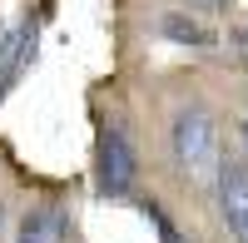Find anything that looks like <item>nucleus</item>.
Returning <instances> with one entry per match:
<instances>
[{"label":"nucleus","instance_id":"f257e3e1","mask_svg":"<svg viewBox=\"0 0 248 243\" xmlns=\"http://www.w3.org/2000/svg\"><path fill=\"white\" fill-rule=\"evenodd\" d=\"M139 184V149H134V134L119 114H109L99 124L94 139V194L99 198H129Z\"/></svg>","mask_w":248,"mask_h":243},{"label":"nucleus","instance_id":"f03ea898","mask_svg":"<svg viewBox=\"0 0 248 243\" xmlns=\"http://www.w3.org/2000/svg\"><path fill=\"white\" fill-rule=\"evenodd\" d=\"M169 149H174V164L189 174V179H209L218 169V124L203 105H189L174 114L169 124Z\"/></svg>","mask_w":248,"mask_h":243},{"label":"nucleus","instance_id":"7ed1b4c3","mask_svg":"<svg viewBox=\"0 0 248 243\" xmlns=\"http://www.w3.org/2000/svg\"><path fill=\"white\" fill-rule=\"evenodd\" d=\"M214 179H218V213L229 224L233 243H248V164L223 159L214 169Z\"/></svg>","mask_w":248,"mask_h":243},{"label":"nucleus","instance_id":"20e7f679","mask_svg":"<svg viewBox=\"0 0 248 243\" xmlns=\"http://www.w3.org/2000/svg\"><path fill=\"white\" fill-rule=\"evenodd\" d=\"M70 233H75V224H70V213L60 204H35L20 218L15 243H70Z\"/></svg>","mask_w":248,"mask_h":243},{"label":"nucleus","instance_id":"39448f33","mask_svg":"<svg viewBox=\"0 0 248 243\" xmlns=\"http://www.w3.org/2000/svg\"><path fill=\"white\" fill-rule=\"evenodd\" d=\"M159 35L174 40V45H194V50H209V45H214V35L203 30L194 15H184V10H169V15H164V20H159Z\"/></svg>","mask_w":248,"mask_h":243},{"label":"nucleus","instance_id":"423d86ee","mask_svg":"<svg viewBox=\"0 0 248 243\" xmlns=\"http://www.w3.org/2000/svg\"><path fill=\"white\" fill-rule=\"evenodd\" d=\"M229 40H233L238 50H248V20H243V25H233V30H229Z\"/></svg>","mask_w":248,"mask_h":243},{"label":"nucleus","instance_id":"0eeeda50","mask_svg":"<svg viewBox=\"0 0 248 243\" xmlns=\"http://www.w3.org/2000/svg\"><path fill=\"white\" fill-rule=\"evenodd\" d=\"M243 149H248V119H243Z\"/></svg>","mask_w":248,"mask_h":243},{"label":"nucleus","instance_id":"6e6552de","mask_svg":"<svg viewBox=\"0 0 248 243\" xmlns=\"http://www.w3.org/2000/svg\"><path fill=\"white\" fill-rule=\"evenodd\" d=\"M0 218H5V204H0Z\"/></svg>","mask_w":248,"mask_h":243},{"label":"nucleus","instance_id":"1a4fd4ad","mask_svg":"<svg viewBox=\"0 0 248 243\" xmlns=\"http://www.w3.org/2000/svg\"><path fill=\"white\" fill-rule=\"evenodd\" d=\"M0 35H5V30H0Z\"/></svg>","mask_w":248,"mask_h":243}]
</instances>
